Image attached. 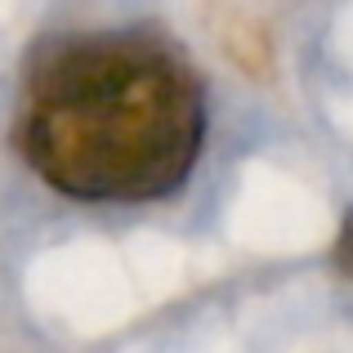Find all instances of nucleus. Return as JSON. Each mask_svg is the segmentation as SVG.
<instances>
[{
    "mask_svg": "<svg viewBox=\"0 0 353 353\" xmlns=\"http://www.w3.org/2000/svg\"><path fill=\"white\" fill-rule=\"evenodd\" d=\"M14 130L23 161L63 197L161 201L206 148V85L157 32H77L32 54Z\"/></svg>",
    "mask_w": 353,
    "mask_h": 353,
    "instance_id": "obj_1",
    "label": "nucleus"
},
{
    "mask_svg": "<svg viewBox=\"0 0 353 353\" xmlns=\"http://www.w3.org/2000/svg\"><path fill=\"white\" fill-rule=\"evenodd\" d=\"M336 264L353 277V224H345V233H340V241H336Z\"/></svg>",
    "mask_w": 353,
    "mask_h": 353,
    "instance_id": "obj_2",
    "label": "nucleus"
}]
</instances>
